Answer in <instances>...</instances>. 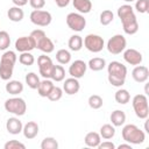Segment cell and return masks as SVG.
<instances>
[{"mask_svg": "<svg viewBox=\"0 0 149 149\" xmlns=\"http://www.w3.org/2000/svg\"><path fill=\"white\" fill-rule=\"evenodd\" d=\"M65 78V70L62 65H54L52 72H51V77L50 79L52 81H63Z\"/></svg>", "mask_w": 149, "mask_h": 149, "instance_id": "31", "label": "cell"}, {"mask_svg": "<svg viewBox=\"0 0 149 149\" xmlns=\"http://www.w3.org/2000/svg\"><path fill=\"white\" fill-rule=\"evenodd\" d=\"M12 1H13V3H14L15 6H19V7H22V6H24V5H27L29 0H12Z\"/></svg>", "mask_w": 149, "mask_h": 149, "instance_id": "44", "label": "cell"}, {"mask_svg": "<svg viewBox=\"0 0 149 149\" xmlns=\"http://www.w3.org/2000/svg\"><path fill=\"white\" fill-rule=\"evenodd\" d=\"M123 1H126V2H133V1H135V0H123Z\"/></svg>", "mask_w": 149, "mask_h": 149, "instance_id": "46", "label": "cell"}, {"mask_svg": "<svg viewBox=\"0 0 149 149\" xmlns=\"http://www.w3.org/2000/svg\"><path fill=\"white\" fill-rule=\"evenodd\" d=\"M114 20V14L112 10L109 9H105L100 13V17H99V21L102 26H108L109 23H112Z\"/></svg>", "mask_w": 149, "mask_h": 149, "instance_id": "33", "label": "cell"}, {"mask_svg": "<svg viewBox=\"0 0 149 149\" xmlns=\"http://www.w3.org/2000/svg\"><path fill=\"white\" fill-rule=\"evenodd\" d=\"M54 86H55V85H54V81H52L51 79H45V78H44L43 80L40 81V85H38V87H37V93H38L41 97L47 98Z\"/></svg>", "mask_w": 149, "mask_h": 149, "instance_id": "22", "label": "cell"}, {"mask_svg": "<svg viewBox=\"0 0 149 149\" xmlns=\"http://www.w3.org/2000/svg\"><path fill=\"white\" fill-rule=\"evenodd\" d=\"M133 109L135 115L139 119L146 120L149 115V106H148V98L144 94H136L132 99Z\"/></svg>", "mask_w": 149, "mask_h": 149, "instance_id": "5", "label": "cell"}, {"mask_svg": "<svg viewBox=\"0 0 149 149\" xmlns=\"http://www.w3.org/2000/svg\"><path fill=\"white\" fill-rule=\"evenodd\" d=\"M10 44V36L6 30H0V50H7Z\"/></svg>", "mask_w": 149, "mask_h": 149, "instance_id": "37", "label": "cell"}, {"mask_svg": "<svg viewBox=\"0 0 149 149\" xmlns=\"http://www.w3.org/2000/svg\"><path fill=\"white\" fill-rule=\"evenodd\" d=\"M118 16L121 21L125 34L134 35L139 31V22L132 5L125 3L118 8Z\"/></svg>", "mask_w": 149, "mask_h": 149, "instance_id": "1", "label": "cell"}, {"mask_svg": "<svg viewBox=\"0 0 149 149\" xmlns=\"http://www.w3.org/2000/svg\"><path fill=\"white\" fill-rule=\"evenodd\" d=\"M149 8V0H136L135 2V10L140 14L148 13Z\"/></svg>", "mask_w": 149, "mask_h": 149, "instance_id": "39", "label": "cell"}, {"mask_svg": "<svg viewBox=\"0 0 149 149\" xmlns=\"http://www.w3.org/2000/svg\"><path fill=\"white\" fill-rule=\"evenodd\" d=\"M100 136L104 140H111L115 135V127L111 123H105L100 127Z\"/></svg>", "mask_w": 149, "mask_h": 149, "instance_id": "28", "label": "cell"}, {"mask_svg": "<svg viewBox=\"0 0 149 149\" xmlns=\"http://www.w3.org/2000/svg\"><path fill=\"white\" fill-rule=\"evenodd\" d=\"M86 70H87V64L81 59H76L69 66V74L73 78L79 79L84 77V74L86 73Z\"/></svg>", "mask_w": 149, "mask_h": 149, "instance_id": "12", "label": "cell"}, {"mask_svg": "<svg viewBox=\"0 0 149 149\" xmlns=\"http://www.w3.org/2000/svg\"><path fill=\"white\" fill-rule=\"evenodd\" d=\"M22 128H23V123L22 121L16 118V116H13V118H9L6 122V129L9 134L12 135H17L22 132Z\"/></svg>", "mask_w": 149, "mask_h": 149, "instance_id": "17", "label": "cell"}, {"mask_svg": "<svg viewBox=\"0 0 149 149\" xmlns=\"http://www.w3.org/2000/svg\"><path fill=\"white\" fill-rule=\"evenodd\" d=\"M84 142L87 147L90 148H98L99 143L101 142V136L99 133L97 132H90L85 135V139H84Z\"/></svg>", "mask_w": 149, "mask_h": 149, "instance_id": "25", "label": "cell"}, {"mask_svg": "<svg viewBox=\"0 0 149 149\" xmlns=\"http://www.w3.org/2000/svg\"><path fill=\"white\" fill-rule=\"evenodd\" d=\"M132 77L136 83H146L149 78V70L144 65H136L132 71Z\"/></svg>", "mask_w": 149, "mask_h": 149, "instance_id": "15", "label": "cell"}, {"mask_svg": "<svg viewBox=\"0 0 149 149\" xmlns=\"http://www.w3.org/2000/svg\"><path fill=\"white\" fill-rule=\"evenodd\" d=\"M19 62L22 64V65H26V66H30L35 63V57L34 55L30 52V51H27V52H21V55L19 56Z\"/></svg>", "mask_w": 149, "mask_h": 149, "instance_id": "34", "label": "cell"}, {"mask_svg": "<svg viewBox=\"0 0 149 149\" xmlns=\"http://www.w3.org/2000/svg\"><path fill=\"white\" fill-rule=\"evenodd\" d=\"M114 99L118 104L120 105H126L127 102H129L130 100V93L126 90V88H119L115 94H114Z\"/></svg>", "mask_w": 149, "mask_h": 149, "instance_id": "29", "label": "cell"}, {"mask_svg": "<svg viewBox=\"0 0 149 149\" xmlns=\"http://www.w3.org/2000/svg\"><path fill=\"white\" fill-rule=\"evenodd\" d=\"M126 47H127V40L121 34H116V35L112 36L107 41V44H106L108 52H111L113 55H119V54L123 52Z\"/></svg>", "mask_w": 149, "mask_h": 149, "instance_id": "8", "label": "cell"}, {"mask_svg": "<svg viewBox=\"0 0 149 149\" xmlns=\"http://www.w3.org/2000/svg\"><path fill=\"white\" fill-rule=\"evenodd\" d=\"M5 149H26V146L20 142V141H16V140H10L8 142L5 143L3 146Z\"/></svg>", "mask_w": 149, "mask_h": 149, "instance_id": "40", "label": "cell"}, {"mask_svg": "<svg viewBox=\"0 0 149 149\" xmlns=\"http://www.w3.org/2000/svg\"><path fill=\"white\" fill-rule=\"evenodd\" d=\"M72 5L74 9L80 14H87L92 9L91 0H72Z\"/></svg>", "mask_w": 149, "mask_h": 149, "instance_id": "21", "label": "cell"}, {"mask_svg": "<svg viewBox=\"0 0 149 149\" xmlns=\"http://www.w3.org/2000/svg\"><path fill=\"white\" fill-rule=\"evenodd\" d=\"M80 90V84H79V80L77 78H73V77H70V78H66L64 80V84H63V92H65L66 94L69 95H73L76 93H78Z\"/></svg>", "mask_w": 149, "mask_h": 149, "instance_id": "16", "label": "cell"}, {"mask_svg": "<svg viewBox=\"0 0 149 149\" xmlns=\"http://www.w3.org/2000/svg\"><path fill=\"white\" fill-rule=\"evenodd\" d=\"M37 65H38L40 74L45 79H50L51 72H52V69H54V65H55L52 59L49 56H47V54L40 55L37 57Z\"/></svg>", "mask_w": 149, "mask_h": 149, "instance_id": "11", "label": "cell"}, {"mask_svg": "<svg viewBox=\"0 0 149 149\" xmlns=\"http://www.w3.org/2000/svg\"><path fill=\"white\" fill-rule=\"evenodd\" d=\"M5 88H6V92L7 93H9L12 95H17V94L22 93V91H23V84L20 80H10L9 79L7 81Z\"/></svg>", "mask_w": 149, "mask_h": 149, "instance_id": "20", "label": "cell"}, {"mask_svg": "<svg viewBox=\"0 0 149 149\" xmlns=\"http://www.w3.org/2000/svg\"><path fill=\"white\" fill-rule=\"evenodd\" d=\"M87 68H90L92 71H101L102 69L106 68V61L105 58L101 57H93L88 61Z\"/></svg>", "mask_w": 149, "mask_h": 149, "instance_id": "27", "label": "cell"}, {"mask_svg": "<svg viewBox=\"0 0 149 149\" xmlns=\"http://www.w3.org/2000/svg\"><path fill=\"white\" fill-rule=\"evenodd\" d=\"M121 135L123 141L130 144H142L146 141V133L133 123L123 126L121 130Z\"/></svg>", "mask_w": 149, "mask_h": 149, "instance_id": "3", "label": "cell"}, {"mask_svg": "<svg viewBox=\"0 0 149 149\" xmlns=\"http://www.w3.org/2000/svg\"><path fill=\"white\" fill-rule=\"evenodd\" d=\"M38 125L35 122V121H28L26 125H23V128H22V133H23V136L28 140H33L37 136L38 134Z\"/></svg>", "mask_w": 149, "mask_h": 149, "instance_id": "18", "label": "cell"}, {"mask_svg": "<svg viewBox=\"0 0 149 149\" xmlns=\"http://www.w3.org/2000/svg\"><path fill=\"white\" fill-rule=\"evenodd\" d=\"M26 84L28 85V87H30L31 90H37L38 85H40V78L35 72H28L24 77Z\"/></svg>", "mask_w": 149, "mask_h": 149, "instance_id": "32", "label": "cell"}, {"mask_svg": "<svg viewBox=\"0 0 149 149\" xmlns=\"http://www.w3.org/2000/svg\"><path fill=\"white\" fill-rule=\"evenodd\" d=\"M109 119H111V122L114 127H121L126 122V113L121 109H115L112 112Z\"/></svg>", "mask_w": 149, "mask_h": 149, "instance_id": "23", "label": "cell"}, {"mask_svg": "<svg viewBox=\"0 0 149 149\" xmlns=\"http://www.w3.org/2000/svg\"><path fill=\"white\" fill-rule=\"evenodd\" d=\"M65 21H66L68 27H69L71 30L77 31V33L83 31L84 28L86 27V19H85L84 15L80 14V13H74V12L69 13V14L66 15Z\"/></svg>", "mask_w": 149, "mask_h": 149, "instance_id": "9", "label": "cell"}, {"mask_svg": "<svg viewBox=\"0 0 149 149\" xmlns=\"http://www.w3.org/2000/svg\"><path fill=\"white\" fill-rule=\"evenodd\" d=\"M83 44L84 47L91 51V52H100L104 48H105V41L100 35L97 34H88L85 36V38L83 40Z\"/></svg>", "mask_w": 149, "mask_h": 149, "instance_id": "7", "label": "cell"}, {"mask_svg": "<svg viewBox=\"0 0 149 149\" xmlns=\"http://www.w3.org/2000/svg\"><path fill=\"white\" fill-rule=\"evenodd\" d=\"M29 5L34 9H42L45 6V0H29Z\"/></svg>", "mask_w": 149, "mask_h": 149, "instance_id": "41", "label": "cell"}, {"mask_svg": "<svg viewBox=\"0 0 149 149\" xmlns=\"http://www.w3.org/2000/svg\"><path fill=\"white\" fill-rule=\"evenodd\" d=\"M54 1L56 2V5H57L59 8H64V7H66V6L70 3L71 0H54Z\"/></svg>", "mask_w": 149, "mask_h": 149, "instance_id": "43", "label": "cell"}, {"mask_svg": "<svg viewBox=\"0 0 149 149\" xmlns=\"http://www.w3.org/2000/svg\"><path fill=\"white\" fill-rule=\"evenodd\" d=\"M29 17H30L31 23H34L35 26H38V27H47L52 21V16H51L50 12L42 10V9H34L30 13Z\"/></svg>", "mask_w": 149, "mask_h": 149, "instance_id": "10", "label": "cell"}, {"mask_svg": "<svg viewBox=\"0 0 149 149\" xmlns=\"http://www.w3.org/2000/svg\"><path fill=\"white\" fill-rule=\"evenodd\" d=\"M98 148H99V149H115L116 147H115V144H114L113 142L106 140V141H104V142H100L99 146H98Z\"/></svg>", "mask_w": 149, "mask_h": 149, "instance_id": "42", "label": "cell"}, {"mask_svg": "<svg viewBox=\"0 0 149 149\" xmlns=\"http://www.w3.org/2000/svg\"><path fill=\"white\" fill-rule=\"evenodd\" d=\"M62 97H63V88H61L59 86H54L47 98L50 101H58Z\"/></svg>", "mask_w": 149, "mask_h": 149, "instance_id": "38", "label": "cell"}, {"mask_svg": "<svg viewBox=\"0 0 149 149\" xmlns=\"http://www.w3.org/2000/svg\"><path fill=\"white\" fill-rule=\"evenodd\" d=\"M7 16H8V19H9L10 21H13V22H20V21H22L23 17H24V12H23V9H22L21 7H19V6H13V7H10V8L8 9Z\"/></svg>", "mask_w": 149, "mask_h": 149, "instance_id": "24", "label": "cell"}, {"mask_svg": "<svg viewBox=\"0 0 149 149\" xmlns=\"http://www.w3.org/2000/svg\"><path fill=\"white\" fill-rule=\"evenodd\" d=\"M68 47L71 51H79L83 48V37L80 35H72L68 41Z\"/></svg>", "mask_w": 149, "mask_h": 149, "instance_id": "26", "label": "cell"}, {"mask_svg": "<svg viewBox=\"0 0 149 149\" xmlns=\"http://www.w3.org/2000/svg\"><path fill=\"white\" fill-rule=\"evenodd\" d=\"M58 148V142L55 137H44L41 142V149H57Z\"/></svg>", "mask_w": 149, "mask_h": 149, "instance_id": "36", "label": "cell"}, {"mask_svg": "<svg viewBox=\"0 0 149 149\" xmlns=\"http://www.w3.org/2000/svg\"><path fill=\"white\" fill-rule=\"evenodd\" d=\"M118 149H132V144L130 143H122L120 146H118Z\"/></svg>", "mask_w": 149, "mask_h": 149, "instance_id": "45", "label": "cell"}, {"mask_svg": "<svg viewBox=\"0 0 149 149\" xmlns=\"http://www.w3.org/2000/svg\"><path fill=\"white\" fill-rule=\"evenodd\" d=\"M56 61L61 65L69 64L71 62V52L69 50H66V49H59L56 52Z\"/></svg>", "mask_w": 149, "mask_h": 149, "instance_id": "30", "label": "cell"}, {"mask_svg": "<svg viewBox=\"0 0 149 149\" xmlns=\"http://www.w3.org/2000/svg\"><path fill=\"white\" fill-rule=\"evenodd\" d=\"M123 59H125L126 63L136 66V65H140L142 63L143 57H142V54L139 50L129 48V49L123 50Z\"/></svg>", "mask_w": 149, "mask_h": 149, "instance_id": "13", "label": "cell"}, {"mask_svg": "<svg viewBox=\"0 0 149 149\" xmlns=\"http://www.w3.org/2000/svg\"><path fill=\"white\" fill-rule=\"evenodd\" d=\"M3 107L8 113H12V114H14L16 116L24 115V113L27 111V104L20 97H13V98L7 99L5 101Z\"/></svg>", "mask_w": 149, "mask_h": 149, "instance_id": "6", "label": "cell"}, {"mask_svg": "<svg viewBox=\"0 0 149 149\" xmlns=\"http://www.w3.org/2000/svg\"><path fill=\"white\" fill-rule=\"evenodd\" d=\"M13 63L0 61V79L2 80H9L13 76V70H14Z\"/></svg>", "mask_w": 149, "mask_h": 149, "instance_id": "19", "label": "cell"}, {"mask_svg": "<svg viewBox=\"0 0 149 149\" xmlns=\"http://www.w3.org/2000/svg\"><path fill=\"white\" fill-rule=\"evenodd\" d=\"M87 102H88V106H90L91 108H93V109H99V108H101L102 105H104L102 98H101L100 95H98V94H92V95H90Z\"/></svg>", "mask_w": 149, "mask_h": 149, "instance_id": "35", "label": "cell"}, {"mask_svg": "<svg viewBox=\"0 0 149 149\" xmlns=\"http://www.w3.org/2000/svg\"><path fill=\"white\" fill-rule=\"evenodd\" d=\"M107 73L109 84L115 87H121L126 81L127 66L118 61H113L107 65Z\"/></svg>", "mask_w": 149, "mask_h": 149, "instance_id": "2", "label": "cell"}, {"mask_svg": "<svg viewBox=\"0 0 149 149\" xmlns=\"http://www.w3.org/2000/svg\"><path fill=\"white\" fill-rule=\"evenodd\" d=\"M30 37L35 42V48L41 50L43 54H50L55 50L54 42L45 35L42 29H35L30 33Z\"/></svg>", "mask_w": 149, "mask_h": 149, "instance_id": "4", "label": "cell"}, {"mask_svg": "<svg viewBox=\"0 0 149 149\" xmlns=\"http://www.w3.org/2000/svg\"><path fill=\"white\" fill-rule=\"evenodd\" d=\"M33 49H35V42L30 37V35L29 36H21V37L16 38V41H15V50H17L19 52L31 51Z\"/></svg>", "mask_w": 149, "mask_h": 149, "instance_id": "14", "label": "cell"}]
</instances>
